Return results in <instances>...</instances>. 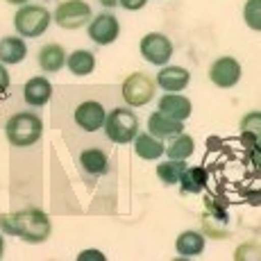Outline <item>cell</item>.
I'll use <instances>...</instances> for the list:
<instances>
[{
    "instance_id": "obj_1",
    "label": "cell",
    "mask_w": 261,
    "mask_h": 261,
    "mask_svg": "<svg viewBox=\"0 0 261 261\" xmlns=\"http://www.w3.org/2000/svg\"><path fill=\"white\" fill-rule=\"evenodd\" d=\"M0 229L9 237L25 241V243H43L53 232L50 218L41 209H21L14 214H3L0 216Z\"/></svg>"
},
{
    "instance_id": "obj_2",
    "label": "cell",
    "mask_w": 261,
    "mask_h": 261,
    "mask_svg": "<svg viewBox=\"0 0 261 261\" xmlns=\"http://www.w3.org/2000/svg\"><path fill=\"white\" fill-rule=\"evenodd\" d=\"M5 134H7V139L12 145L28 148V145H34L39 139H41L43 123H41V118L32 112L14 114V116L5 123Z\"/></svg>"
},
{
    "instance_id": "obj_3",
    "label": "cell",
    "mask_w": 261,
    "mask_h": 261,
    "mask_svg": "<svg viewBox=\"0 0 261 261\" xmlns=\"http://www.w3.org/2000/svg\"><path fill=\"white\" fill-rule=\"evenodd\" d=\"M105 134H107L109 141L114 143H132L134 137L139 134V118L134 116L132 109H125V107H116L107 114L102 125Z\"/></svg>"
},
{
    "instance_id": "obj_4",
    "label": "cell",
    "mask_w": 261,
    "mask_h": 261,
    "mask_svg": "<svg viewBox=\"0 0 261 261\" xmlns=\"http://www.w3.org/2000/svg\"><path fill=\"white\" fill-rule=\"evenodd\" d=\"M53 14L41 5H23L14 16V28H16L18 37H30L37 39L48 30Z\"/></svg>"
},
{
    "instance_id": "obj_5",
    "label": "cell",
    "mask_w": 261,
    "mask_h": 261,
    "mask_svg": "<svg viewBox=\"0 0 261 261\" xmlns=\"http://www.w3.org/2000/svg\"><path fill=\"white\" fill-rule=\"evenodd\" d=\"M91 21V5L84 0H64L55 9V23L64 30H80Z\"/></svg>"
},
{
    "instance_id": "obj_6",
    "label": "cell",
    "mask_w": 261,
    "mask_h": 261,
    "mask_svg": "<svg viewBox=\"0 0 261 261\" xmlns=\"http://www.w3.org/2000/svg\"><path fill=\"white\" fill-rule=\"evenodd\" d=\"M154 91H157V82L145 73H132L123 82V98L132 107H143L145 102H150L154 98Z\"/></svg>"
},
{
    "instance_id": "obj_7",
    "label": "cell",
    "mask_w": 261,
    "mask_h": 261,
    "mask_svg": "<svg viewBox=\"0 0 261 261\" xmlns=\"http://www.w3.org/2000/svg\"><path fill=\"white\" fill-rule=\"evenodd\" d=\"M141 57L154 66H166L173 57V43L166 34L150 32L141 39Z\"/></svg>"
},
{
    "instance_id": "obj_8",
    "label": "cell",
    "mask_w": 261,
    "mask_h": 261,
    "mask_svg": "<svg viewBox=\"0 0 261 261\" xmlns=\"http://www.w3.org/2000/svg\"><path fill=\"white\" fill-rule=\"evenodd\" d=\"M118 32H120V25L114 14L105 12L89 23V39L95 41L98 46H109V43H114L118 39Z\"/></svg>"
},
{
    "instance_id": "obj_9",
    "label": "cell",
    "mask_w": 261,
    "mask_h": 261,
    "mask_svg": "<svg viewBox=\"0 0 261 261\" xmlns=\"http://www.w3.org/2000/svg\"><path fill=\"white\" fill-rule=\"evenodd\" d=\"M209 80L220 89H232L237 87L241 80V64L234 57H220L216 59L209 68Z\"/></svg>"
},
{
    "instance_id": "obj_10",
    "label": "cell",
    "mask_w": 261,
    "mask_h": 261,
    "mask_svg": "<svg viewBox=\"0 0 261 261\" xmlns=\"http://www.w3.org/2000/svg\"><path fill=\"white\" fill-rule=\"evenodd\" d=\"M105 118H107V112L100 102L95 100H87L82 102L77 109H75V123L84 129V132H95L105 125Z\"/></svg>"
},
{
    "instance_id": "obj_11",
    "label": "cell",
    "mask_w": 261,
    "mask_h": 261,
    "mask_svg": "<svg viewBox=\"0 0 261 261\" xmlns=\"http://www.w3.org/2000/svg\"><path fill=\"white\" fill-rule=\"evenodd\" d=\"M159 114H164V116L173 118V120H187L191 116V112H193V105H191V100L187 95H179V93H166L162 100H159L157 105Z\"/></svg>"
},
{
    "instance_id": "obj_12",
    "label": "cell",
    "mask_w": 261,
    "mask_h": 261,
    "mask_svg": "<svg viewBox=\"0 0 261 261\" xmlns=\"http://www.w3.org/2000/svg\"><path fill=\"white\" fill-rule=\"evenodd\" d=\"M189 80H191V73L182 66H164L157 73V84L164 91H170V93H177L182 89H187Z\"/></svg>"
},
{
    "instance_id": "obj_13",
    "label": "cell",
    "mask_w": 261,
    "mask_h": 261,
    "mask_svg": "<svg viewBox=\"0 0 261 261\" xmlns=\"http://www.w3.org/2000/svg\"><path fill=\"white\" fill-rule=\"evenodd\" d=\"M148 129L154 139L164 141V139H173V137H177V134H182L184 125H182V120H173V118L164 116V114L154 112L152 116L148 118Z\"/></svg>"
},
{
    "instance_id": "obj_14",
    "label": "cell",
    "mask_w": 261,
    "mask_h": 261,
    "mask_svg": "<svg viewBox=\"0 0 261 261\" xmlns=\"http://www.w3.org/2000/svg\"><path fill=\"white\" fill-rule=\"evenodd\" d=\"M53 95V84L46 77H32L23 87V98L30 107H43Z\"/></svg>"
},
{
    "instance_id": "obj_15",
    "label": "cell",
    "mask_w": 261,
    "mask_h": 261,
    "mask_svg": "<svg viewBox=\"0 0 261 261\" xmlns=\"http://www.w3.org/2000/svg\"><path fill=\"white\" fill-rule=\"evenodd\" d=\"M64 64H66V53H64V48L59 43H48V46L39 50V66H41V71L57 73L64 68Z\"/></svg>"
},
{
    "instance_id": "obj_16",
    "label": "cell",
    "mask_w": 261,
    "mask_h": 261,
    "mask_svg": "<svg viewBox=\"0 0 261 261\" xmlns=\"http://www.w3.org/2000/svg\"><path fill=\"white\" fill-rule=\"evenodd\" d=\"M80 166H82L84 173L98 177V175H105L109 170V159H107V154H105L102 150L89 148V150H84V152L80 154Z\"/></svg>"
},
{
    "instance_id": "obj_17",
    "label": "cell",
    "mask_w": 261,
    "mask_h": 261,
    "mask_svg": "<svg viewBox=\"0 0 261 261\" xmlns=\"http://www.w3.org/2000/svg\"><path fill=\"white\" fill-rule=\"evenodd\" d=\"M175 250H177V254H182V257H187V259L198 257L204 250V237L200 232H193V229L182 232L177 237V241H175Z\"/></svg>"
},
{
    "instance_id": "obj_18",
    "label": "cell",
    "mask_w": 261,
    "mask_h": 261,
    "mask_svg": "<svg viewBox=\"0 0 261 261\" xmlns=\"http://www.w3.org/2000/svg\"><path fill=\"white\" fill-rule=\"evenodd\" d=\"M28 55V46L21 37L0 39V62L3 64H21Z\"/></svg>"
},
{
    "instance_id": "obj_19",
    "label": "cell",
    "mask_w": 261,
    "mask_h": 261,
    "mask_svg": "<svg viewBox=\"0 0 261 261\" xmlns=\"http://www.w3.org/2000/svg\"><path fill=\"white\" fill-rule=\"evenodd\" d=\"M207 182H209L207 168H202V166H187L177 184H182L184 193H200V191H204Z\"/></svg>"
},
{
    "instance_id": "obj_20",
    "label": "cell",
    "mask_w": 261,
    "mask_h": 261,
    "mask_svg": "<svg viewBox=\"0 0 261 261\" xmlns=\"http://www.w3.org/2000/svg\"><path fill=\"white\" fill-rule=\"evenodd\" d=\"M134 152L145 162H154L164 154V141L154 139L152 134H137L134 137Z\"/></svg>"
},
{
    "instance_id": "obj_21",
    "label": "cell",
    "mask_w": 261,
    "mask_h": 261,
    "mask_svg": "<svg viewBox=\"0 0 261 261\" xmlns=\"http://www.w3.org/2000/svg\"><path fill=\"white\" fill-rule=\"evenodd\" d=\"M66 66L73 75H89L95 68V55L89 50H75L66 57Z\"/></svg>"
},
{
    "instance_id": "obj_22",
    "label": "cell",
    "mask_w": 261,
    "mask_h": 261,
    "mask_svg": "<svg viewBox=\"0 0 261 261\" xmlns=\"http://www.w3.org/2000/svg\"><path fill=\"white\" fill-rule=\"evenodd\" d=\"M195 152V141L189 134H177V137L170 139V143L166 145V154L170 159H179V162H187L191 154Z\"/></svg>"
},
{
    "instance_id": "obj_23",
    "label": "cell",
    "mask_w": 261,
    "mask_h": 261,
    "mask_svg": "<svg viewBox=\"0 0 261 261\" xmlns=\"http://www.w3.org/2000/svg\"><path fill=\"white\" fill-rule=\"evenodd\" d=\"M184 168H187L184 162H179V159H168V162H164V164H157V177L162 179L166 187H173V184L179 182Z\"/></svg>"
},
{
    "instance_id": "obj_24",
    "label": "cell",
    "mask_w": 261,
    "mask_h": 261,
    "mask_svg": "<svg viewBox=\"0 0 261 261\" xmlns=\"http://www.w3.org/2000/svg\"><path fill=\"white\" fill-rule=\"evenodd\" d=\"M243 14H245V23H248L254 32H259L261 30V0H248Z\"/></svg>"
},
{
    "instance_id": "obj_25",
    "label": "cell",
    "mask_w": 261,
    "mask_h": 261,
    "mask_svg": "<svg viewBox=\"0 0 261 261\" xmlns=\"http://www.w3.org/2000/svg\"><path fill=\"white\" fill-rule=\"evenodd\" d=\"M145 3H148V0H118L120 7H123V9H129V12H137V9L145 7Z\"/></svg>"
},
{
    "instance_id": "obj_26",
    "label": "cell",
    "mask_w": 261,
    "mask_h": 261,
    "mask_svg": "<svg viewBox=\"0 0 261 261\" xmlns=\"http://www.w3.org/2000/svg\"><path fill=\"white\" fill-rule=\"evenodd\" d=\"M7 87H9V73H7V68H5V64L0 62V93L7 91Z\"/></svg>"
},
{
    "instance_id": "obj_27",
    "label": "cell",
    "mask_w": 261,
    "mask_h": 261,
    "mask_svg": "<svg viewBox=\"0 0 261 261\" xmlns=\"http://www.w3.org/2000/svg\"><path fill=\"white\" fill-rule=\"evenodd\" d=\"M100 5H102V7H116L118 0H100Z\"/></svg>"
},
{
    "instance_id": "obj_28",
    "label": "cell",
    "mask_w": 261,
    "mask_h": 261,
    "mask_svg": "<svg viewBox=\"0 0 261 261\" xmlns=\"http://www.w3.org/2000/svg\"><path fill=\"white\" fill-rule=\"evenodd\" d=\"M5 3H9V5H28V0H5Z\"/></svg>"
},
{
    "instance_id": "obj_29",
    "label": "cell",
    "mask_w": 261,
    "mask_h": 261,
    "mask_svg": "<svg viewBox=\"0 0 261 261\" xmlns=\"http://www.w3.org/2000/svg\"><path fill=\"white\" fill-rule=\"evenodd\" d=\"M3 252H5V241H3V234H0V259H3Z\"/></svg>"
}]
</instances>
